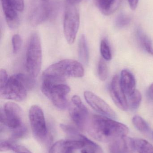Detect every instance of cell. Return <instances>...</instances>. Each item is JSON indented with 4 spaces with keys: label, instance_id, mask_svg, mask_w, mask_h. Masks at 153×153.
Segmentation results:
<instances>
[{
    "label": "cell",
    "instance_id": "28",
    "mask_svg": "<svg viewBox=\"0 0 153 153\" xmlns=\"http://www.w3.org/2000/svg\"><path fill=\"white\" fill-rule=\"evenodd\" d=\"M131 22V19L129 16L124 13L119 14L115 20L116 26L118 28H123L127 26Z\"/></svg>",
    "mask_w": 153,
    "mask_h": 153
},
{
    "label": "cell",
    "instance_id": "7",
    "mask_svg": "<svg viewBox=\"0 0 153 153\" xmlns=\"http://www.w3.org/2000/svg\"><path fill=\"white\" fill-rule=\"evenodd\" d=\"M21 108L14 102H8L1 110V122L11 130L24 125Z\"/></svg>",
    "mask_w": 153,
    "mask_h": 153
},
{
    "label": "cell",
    "instance_id": "26",
    "mask_svg": "<svg viewBox=\"0 0 153 153\" xmlns=\"http://www.w3.org/2000/svg\"><path fill=\"white\" fill-rule=\"evenodd\" d=\"M60 128L68 136L71 138H76L79 140L80 134L78 129L73 126L65 124H61Z\"/></svg>",
    "mask_w": 153,
    "mask_h": 153
},
{
    "label": "cell",
    "instance_id": "8",
    "mask_svg": "<svg viewBox=\"0 0 153 153\" xmlns=\"http://www.w3.org/2000/svg\"><path fill=\"white\" fill-rule=\"evenodd\" d=\"M30 122L33 134L37 140H46L47 136V128L44 112L37 105L31 107L29 112Z\"/></svg>",
    "mask_w": 153,
    "mask_h": 153
},
{
    "label": "cell",
    "instance_id": "22",
    "mask_svg": "<svg viewBox=\"0 0 153 153\" xmlns=\"http://www.w3.org/2000/svg\"><path fill=\"white\" fill-rule=\"evenodd\" d=\"M70 150L67 140H60L52 146L49 153H66Z\"/></svg>",
    "mask_w": 153,
    "mask_h": 153
},
{
    "label": "cell",
    "instance_id": "34",
    "mask_svg": "<svg viewBox=\"0 0 153 153\" xmlns=\"http://www.w3.org/2000/svg\"><path fill=\"white\" fill-rule=\"evenodd\" d=\"M148 94L151 99L153 100V83L150 85L148 90Z\"/></svg>",
    "mask_w": 153,
    "mask_h": 153
},
{
    "label": "cell",
    "instance_id": "25",
    "mask_svg": "<svg viewBox=\"0 0 153 153\" xmlns=\"http://www.w3.org/2000/svg\"><path fill=\"white\" fill-rule=\"evenodd\" d=\"M98 75L101 81H105L108 76V68L104 59H101L98 69Z\"/></svg>",
    "mask_w": 153,
    "mask_h": 153
},
{
    "label": "cell",
    "instance_id": "36",
    "mask_svg": "<svg viewBox=\"0 0 153 153\" xmlns=\"http://www.w3.org/2000/svg\"><path fill=\"white\" fill-rule=\"evenodd\" d=\"M81 153H88V152L86 151V150H84V149H83V150H82L81 152Z\"/></svg>",
    "mask_w": 153,
    "mask_h": 153
},
{
    "label": "cell",
    "instance_id": "3",
    "mask_svg": "<svg viewBox=\"0 0 153 153\" xmlns=\"http://www.w3.org/2000/svg\"><path fill=\"white\" fill-rule=\"evenodd\" d=\"M34 81L30 75L18 74L9 77L3 86L0 87L1 97L7 100L22 101L26 99L27 91L34 86Z\"/></svg>",
    "mask_w": 153,
    "mask_h": 153
},
{
    "label": "cell",
    "instance_id": "18",
    "mask_svg": "<svg viewBox=\"0 0 153 153\" xmlns=\"http://www.w3.org/2000/svg\"><path fill=\"white\" fill-rule=\"evenodd\" d=\"M137 36L141 46L147 53L153 56L152 44L148 36L140 29L137 30Z\"/></svg>",
    "mask_w": 153,
    "mask_h": 153
},
{
    "label": "cell",
    "instance_id": "16",
    "mask_svg": "<svg viewBox=\"0 0 153 153\" xmlns=\"http://www.w3.org/2000/svg\"><path fill=\"white\" fill-rule=\"evenodd\" d=\"M96 4L102 14L110 15L116 10L119 0H96Z\"/></svg>",
    "mask_w": 153,
    "mask_h": 153
},
{
    "label": "cell",
    "instance_id": "23",
    "mask_svg": "<svg viewBox=\"0 0 153 153\" xmlns=\"http://www.w3.org/2000/svg\"><path fill=\"white\" fill-rule=\"evenodd\" d=\"M134 126L142 133L147 134L150 132V128L147 122L141 117L135 116L132 119Z\"/></svg>",
    "mask_w": 153,
    "mask_h": 153
},
{
    "label": "cell",
    "instance_id": "35",
    "mask_svg": "<svg viewBox=\"0 0 153 153\" xmlns=\"http://www.w3.org/2000/svg\"><path fill=\"white\" fill-rule=\"evenodd\" d=\"M81 1L82 0H67V2L71 4L75 5V4L81 2Z\"/></svg>",
    "mask_w": 153,
    "mask_h": 153
},
{
    "label": "cell",
    "instance_id": "13",
    "mask_svg": "<svg viewBox=\"0 0 153 153\" xmlns=\"http://www.w3.org/2000/svg\"><path fill=\"white\" fill-rule=\"evenodd\" d=\"M110 92L113 102L118 108L124 111L128 109L127 96L121 87L118 75H115L112 78L110 85Z\"/></svg>",
    "mask_w": 153,
    "mask_h": 153
},
{
    "label": "cell",
    "instance_id": "21",
    "mask_svg": "<svg viewBox=\"0 0 153 153\" xmlns=\"http://www.w3.org/2000/svg\"><path fill=\"white\" fill-rule=\"evenodd\" d=\"M134 140L135 150L138 153H153V146L146 140L142 139Z\"/></svg>",
    "mask_w": 153,
    "mask_h": 153
},
{
    "label": "cell",
    "instance_id": "2",
    "mask_svg": "<svg viewBox=\"0 0 153 153\" xmlns=\"http://www.w3.org/2000/svg\"><path fill=\"white\" fill-rule=\"evenodd\" d=\"M41 86L43 93L53 102L55 106L64 110L68 106L66 95L71 91L65 83V78L54 76H43Z\"/></svg>",
    "mask_w": 153,
    "mask_h": 153
},
{
    "label": "cell",
    "instance_id": "30",
    "mask_svg": "<svg viewBox=\"0 0 153 153\" xmlns=\"http://www.w3.org/2000/svg\"><path fill=\"white\" fill-rule=\"evenodd\" d=\"M14 144L10 141L1 140L0 143V151L1 152L13 151Z\"/></svg>",
    "mask_w": 153,
    "mask_h": 153
},
{
    "label": "cell",
    "instance_id": "29",
    "mask_svg": "<svg viewBox=\"0 0 153 153\" xmlns=\"http://www.w3.org/2000/svg\"><path fill=\"white\" fill-rule=\"evenodd\" d=\"M12 43L13 53L17 54L20 50L22 44V41L20 36L18 34L14 35L12 39Z\"/></svg>",
    "mask_w": 153,
    "mask_h": 153
},
{
    "label": "cell",
    "instance_id": "33",
    "mask_svg": "<svg viewBox=\"0 0 153 153\" xmlns=\"http://www.w3.org/2000/svg\"><path fill=\"white\" fill-rule=\"evenodd\" d=\"M129 6L133 10H135L137 8L139 0H128Z\"/></svg>",
    "mask_w": 153,
    "mask_h": 153
},
{
    "label": "cell",
    "instance_id": "1",
    "mask_svg": "<svg viewBox=\"0 0 153 153\" xmlns=\"http://www.w3.org/2000/svg\"><path fill=\"white\" fill-rule=\"evenodd\" d=\"M87 128L93 138L103 143H110L116 138L126 136L129 132L125 125L102 115L93 116Z\"/></svg>",
    "mask_w": 153,
    "mask_h": 153
},
{
    "label": "cell",
    "instance_id": "37",
    "mask_svg": "<svg viewBox=\"0 0 153 153\" xmlns=\"http://www.w3.org/2000/svg\"><path fill=\"white\" fill-rule=\"evenodd\" d=\"M66 153H74V151L70 150V151H68V152H66Z\"/></svg>",
    "mask_w": 153,
    "mask_h": 153
},
{
    "label": "cell",
    "instance_id": "14",
    "mask_svg": "<svg viewBox=\"0 0 153 153\" xmlns=\"http://www.w3.org/2000/svg\"><path fill=\"white\" fill-rule=\"evenodd\" d=\"M109 151L110 153H134V140L126 136L116 138L110 143Z\"/></svg>",
    "mask_w": 153,
    "mask_h": 153
},
{
    "label": "cell",
    "instance_id": "9",
    "mask_svg": "<svg viewBox=\"0 0 153 153\" xmlns=\"http://www.w3.org/2000/svg\"><path fill=\"white\" fill-rule=\"evenodd\" d=\"M72 102L69 108L70 117L78 128L83 131L87 128L90 120L89 111L78 95L72 97Z\"/></svg>",
    "mask_w": 153,
    "mask_h": 153
},
{
    "label": "cell",
    "instance_id": "11",
    "mask_svg": "<svg viewBox=\"0 0 153 153\" xmlns=\"http://www.w3.org/2000/svg\"><path fill=\"white\" fill-rule=\"evenodd\" d=\"M52 11L51 6L47 1H37L32 6L29 14L30 22L33 26L41 24L50 17Z\"/></svg>",
    "mask_w": 153,
    "mask_h": 153
},
{
    "label": "cell",
    "instance_id": "12",
    "mask_svg": "<svg viewBox=\"0 0 153 153\" xmlns=\"http://www.w3.org/2000/svg\"><path fill=\"white\" fill-rule=\"evenodd\" d=\"M84 97L89 105L98 113L113 119L116 118V114L112 108L95 94L86 91L84 92Z\"/></svg>",
    "mask_w": 153,
    "mask_h": 153
},
{
    "label": "cell",
    "instance_id": "10",
    "mask_svg": "<svg viewBox=\"0 0 153 153\" xmlns=\"http://www.w3.org/2000/svg\"><path fill=\"white\" fill-rule=\"evenodd\" d=\"M1 2L8 26L15 29L19 25V12L24 9V0H1Z\"/></svg>",
    "mask_w": 153,
    "mask_h": 153
},
{
    "label": "cell",
    "instance_id": "31",
    "mask_svg": "<svg viewBox=\"0 0 153 153\" xmlns=\"http://www.w3.org/2000/svg\"><path fill=\"white\" fill-rule=\"evenodd\" d=\"M9 78L7 72L4 69H1L0 72V87L5 84Z\"/></svg>",
    "mask_w": 153,
    "mask_h": 153
},
{
    "label": "cell",
    "instance_id": "15",
    "mask_svg": "<svg viewBox=\"0 0 153 153\" xmlns=\"http://www.w3.org/2000/svg\"><path fill=\"white\" fill-rule=\"evenodd\" d=\"M119 80L121 87L126 96L130 95L136 90L135 78L128 70H123L121 71Z\"/></svg>",
    "mask_w": 153,
    "mask_h": 153
},
{
    "label": "cell",
    "instance_id": "32",
    "mask_svg": "<svg viewBox=\"0 0 153 153\" xmlns=\"http://www.w3.org/2000/svg\"><path fill=\"white\" fill-rule=\"evenodd\" d=\"M13 152L16 153H32L25 147L17 144L15 145Z\"/></svg>",
    "mask_w": 153,
    "mask_h": 153
},
{
    "label": "cell",
    "instance_id": "17",
    "mask_svg": "<svg viewBox=\"0 0 153 153\" xmlns=\"http://www.w3.org/2000/svg\"><path fill=\"white\" fill-rule=\"evenodd\" d=\"M78 54L81 62L84 65L88 64L89 61V49L84 35H82L80 37L78 45Z\"/></svg>",
    "mask_w": 153,
    "mask_h": 153
},
{
    "label": "cell",
    "instance_id": "19",
    "mask_svg": "<svg viewBox=\"0 0 153 153\" xmlns=\"http://www.w3.org/2000/svg\"><path fill=\"white\" fill-rule=\"evenodd\" d=\"M79 140L83 141L84 143V150L88 153H103L101 147L94 142L81 134L79 137Z\"/></svg>",
    "mask_w": 153,
    "mask_h": 153
},
{
    "label": "cell",
    "instance_id": "20",
    "mask_svg": "<svg viewBox=\"0 0 153 153\" xmlns=\"http://www.w3.org/2000/svg\"><path fill=\"white\" fill-rule=\"evenodd\" d=\"M142 96L141 93L136 90L133 93L128 96L127 101L128 109L135 110L139 108L142 102Z\"/></svg>",
    "mask_w": 153,
    "mask_h": 153
},
{
    "label": "cell",
    "instance_id": "4",
    "mask_svg": "<svg viewBox=\"0 0 153 153\" xmlns=\"http://www.w3.org/2000/svg\"><path fill=\"white\" fill-rule=\"evenodd\" d=\"M42 47L40 38L36 32L29 39L26 56V68L28 74L35 78L38 75L42 64Z\"/></svg>",
    "mask_w": 153,
    "mask_h": 153
},
{
    "label": "cell",
    "instance_id": "27",
    "mask_svg": "<svg viewBox=\"0 0 153 153\" xmlns=\"http://www.w3.org/2000/svg\"><path fill=\"white\" fill-rule=\"evenodd\" d=\"M28 129L24 125L21 126L19 127L11 130L10 138L12 140L22 138L27 135Z\"/></svg>",
    "mask_w": 153,
    "mask_h": 153
},
{
    "label": "cell",
    "instance_id": "38",
    "mask_svg": "<svg viewBox=\"0 0 153 153\" xmlns=\"http://www.w3.org/2000/svg\"><path fill=\"white\" fill-rule=\"evenodd\" d=\"M45 1H49V0H45Z\"/></svg>",
    "mask_w": 153,
    "mask_h": 153
},
{
    "label": "cell",
    "instance_id": "6",
    "mask_svg": "<svg viewBox=\"0 0 153 153\" xmlns=\"http://www.w3.org/2000/svg\"><path fill=\"white\" fill-rule=\"evenodd\" d=\"M80 26V15L75 5L67 2L63 21L64 33L70 45L74 43Z\"/></svg>",
    "mask_w": 153,
    "mask_h": 153
},
{
    "label": "cell",
    "instance_id": "24",
    "mask_svg": "<svg viewBox=\"0 0 153 153\" xmlns=\"http://www.w3.org/2000/svg\"><path fill=\"white\" fill-rule=\"evenodd\" d=\"M100 52L104 60L109 61L112 59L111 50L107 41L103 39L101 42Z\"/></svg>",
    "mask_w": 153,
    "mask_h": 153
},
{
    "label": "cell",
    "instance_id": "5",
    "mask_svg": "<svg viewBox=\"0 0 153 153\" xmlns=\"http://www.w3.org/2000/svg\"><path fill=\"white\" fill-rule=\"evenodd\" d=\"M84 74V69L81 63L75 60L65 59L48 67L43 73V76H58L65 78L66 76L82 77Z\"/></svg>",
    "mask_w": 153,
    "mask_h": 153
}]
</instances>
